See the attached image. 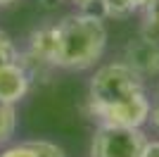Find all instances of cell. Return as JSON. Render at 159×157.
Returning a JSON list of instances; mask_svg holds the SVG:
<instances>
[{
  "label": "cell",
  "instance_id": "obj_1",
  "mask_svg": "<svg viewBox=\"0 0 159 157\" xmlns=\"http://www.w3.org/2000/svg\"><path fill=\"white\" fill-rule=\"evenodd\" d=\"M105 48L107 26L98 14L74 12L55 24V67L60 69H90Z\"/></svg>",
  "mask_w": 159,
  "mask_h": 157
},
{
  "label": "cell",
  "instance_id": "obj_2",
  "mask_svg": "<svg viewBox=\"0 0 159 157\" xmlns=\"http://www.w3.org/2000/svg\"><path fill=\"white\" fill-rule=\"evenodd\" d=\"M138 93H145V78L133 72L124 59L109 62L95 69L90 86H88V105H95V107L114 105L133 98Z\"/></svg>",
  "mask_w": 159,
  "mask_h": 157
},
{
  "label": "cell",
  "instance_id": "obj_3",
  "mask_svg": "<svg viewBox=\"0 0 159 157\" xmlns=\"http://www.w3.org/2000/svg\"><path fill=\"white\" fill-rule=\"evenodd\" d=\"M147 140L143 129L100 124L93 133L90 157H143Z\"/></svg>",
  "mask_w": 159,
  "mask_h": 157
},
{
  "label": "cell",
  "instance_id": "obj_4",
  "mask_svg": "<svg viewBox=\"0 0 159 157\" xmlns=\"http://www.w3.org/2000/svg\"><path fill=\"white\" fill-rule=\"evenodd\" d=\"M150 112H152V102L147 98V93H138L128 100L114 105H88V114L98 119V126H126V129H143L145 121H150Z\"/></svg>",
  "mask_w": 159,
  "mask_h": 157
},
{
  "label": "cell",
  "instance_id": "obj_5",
  "mask_svg": "<svg viewBox=\"0 0 159 157\" xmlns=\"http://www.w3.org/2000/svg\"><path fill=\"white\" fill-rule=\"evenodd\" d=\"M124 62L143 78L159 76V43L143 38H131L124 48Z\"/></svg>",
  "mask_w": 159,
  "mask_h": 157
},
{
  "label": "cell",
  "instance_id": "obj_6",
  "mask_svg": "<svg viewBox=\"0 0 159 157\" xmlns=\"http://www.w3.org/2000/svg\"><path fill=\"white\" fill-rule=\"evenodd\" d=\"M29 88H31V76L19 59L0 67V100L2 102L17 105L19 100L26 98Z\"/></svg>",
  "mask_w": 159,
  "mask_h": 157
},
{
  "label": "cell",
  "instance_id": "obj_7",
  "mask_svg": "<svg viewBox=\"0 0 159 157\" xmlns=\"http://www.w3.org/2000/svg\"><path fill=\"white\" fill-rule=\"evenodd\" d=\"M0 157H66V152L52 140H24L5 148Z\"/></svg>",
  "mask_w": 159,
  "mask_h": 157
},
{
  "label": "cell",
  "instance_id": "obj_8",
  "mask_svg": "<svg viewBox=\"0 0 159 157\" xmlns=\"http://www.w3.org/2000/svg\"><path fill=\"white\" fill-rule=\"evenodd\" d=\"M98 2L107 17H112V19H126L133 12L145 10L152 0H98Z\"/></svg>",
  "mask_w": 159,
  "mask_h": 157
},
{
  "label": "cell",
  "instance_id": "obj_9",
  "mask_svg": "<svg viewBox=\"0 0 159 157\" xmlns=\"http://www.w3.org/2000/svg\"><path fill=\"white\" fill-rule=\"evenodd\" d=\"M140 36L147 38V40H152V43H159V0H152V2L143 10Z\"/></svg>",
  "mask_w": 159,
  "mask_h": 157
},
{
  "label": "cell",
  "instance_id": "obj_10",
  "mask_svg": "<svg viewBox=\"0 0 159 157\" xmlns=\"http://www.w3.org/2000/svg\"><path fill=\"white\" fill-rule=\"evenodd\" d=\"M17 131V110L14 105L0 100V145H5Z\"/></svg>",
  "mask_w": 159,
  "mask_h": 157
},
{
  "label": "cell",
  "instance_id": "obj_11",
  "mask_svg": "<svg viewBox=\"0 0 159 157\" xmlns=\"http://www.w3.org/2000/svg\"><path fill=\"white\" fill-rule=\"evenodd\" d=\"M14 59H19V50H17V45H14V40L0 29V67L10 64V62H14Z\"/></svg>",
  "mask_w": 159,
  "mask_h": 157
},
{
  "label": "cell",
  "instance_id": "obj_12",
  "mask_svg": "<svg viewBox=\"0 0 159 157\" xmlns=\"http://www.w3.org/2000/svg\"><path fill=\"white\" fill-rule=\"evenodd\" d=\"M143 157H159V138L157 140H147L145 150H143Z\"/></svg>",
  "mask_w": 159,
  "mask_h": 157
},
{
  "label": "cell",
  "instance_id": "obj_13",
  "mask_svg": "<svg viewBox=\"0 0 159 157\" xmlns=\"http://www.w3.org/2000/svg\"><path fill=\"white\" fill-rule=\"evenodd\" d=\"M150 121H152V129L157 131V136H159V102L152 105V112H150Z\"/></svg>",
  "mask_w": 159,
  "mask_h": 157
},
{
  "label": "cell",
  "instance_id": "obj_14",
  "mask_svg": "<svg viewBox=\"0 0 159 157\" xmlns=\"http://www.w3.org/2000/svg\"><path fill=\"white\" fill-rule=\"evenodd\" d=\"M62 2H71L76 7H88V5H93V2H98V0H62Z\"/></svg>",
  "mask_w": 159,
  "mask_h": 157
},
{
  "label": "cell",
  "instance_id": "obj_15",
  "mask_svg": "<svg viewBox=\"0 0 159 157\" xmlns=\"http://www.w3.org/2000/svg\"><path fill=\"white\" fill-rule=\"evenodd\" d=\"M14 0H0V7H7V5H12Z\"/></svg>",
  "mask_w": 159,
  "mask_h": 157
}]
</instances>
